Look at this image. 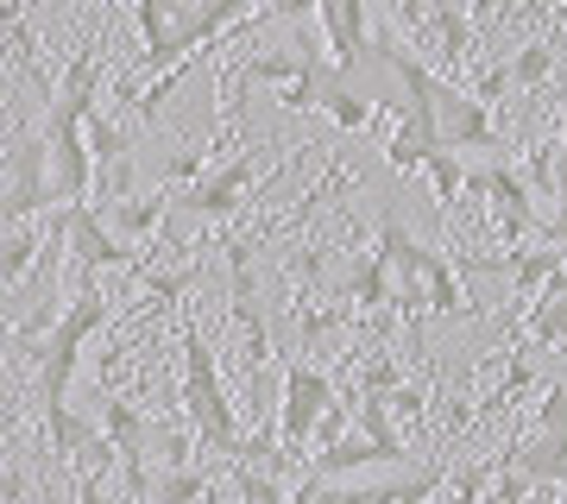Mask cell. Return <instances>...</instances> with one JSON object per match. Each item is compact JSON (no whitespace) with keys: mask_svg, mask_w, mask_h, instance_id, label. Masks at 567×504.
I'll use <instances>...</instances> for the list:
<instances>
[{"mask_svg":"<svg viewBox=\"0 0 567 504\" xmlns=\"http://www.w3.org/2000/svg\"><path fill=\"white\" fill-rule=\"evenodd\" d=\"M379 58L391 63V76L404 82V126H398L391 145H385L391 171H423L429 152H473V145L492 152V158L505 152L498 126H492V107L480 95H466V89L442 82L423 58L398 51L385 32H379Z\"/></svg>","mask_w":567,"mask_h":504,"instance_id":"6da1fadb","label":"cell"},{"mask_svg":"<svg viewBox=\"0 0 567 504\" xmlns=\"http://www.w3.org/2000/svg\"><path fill=\"white\" fill-rule=\"evenodd\" d=\"M102 322H107V297L95 290V278H82L70 309H63V322L51 328V341H44L39 366H32V372H39V410H44V429H51V448H58V461H70V466L95 448V435L70 416V379H76L82 347H89V335Z\"/></svg>","mask_w":567,"mask_h":504,"instance_id":"7a4b0ae2","label":"cell"},{"mask_svg":"<svg viewBox=\"0 0 567 504\" xmlns=\"http://www.w3.org/2000/svg\"><path fill=\"white\" fill-rule=\"evenodd\" d=\"M177 398L208 454H221V461H278L271 435H240V416L227 403V384L215 372V353H208V335L196 322V309H183V391Z\"/></svg>","mask_w":567,"mask_h":504,"instance_id":"3957f363","label":"cell"},{"mask_svg":"<svg viewBox=\"0 0 567 504\" xmlns=\"http://www.w3.org/2000/svg\"><path fill=\"white\" fill-rule=\"evenodd\" d=\"M379 253L391 265V309H404V316H466V297H461V278H454V265L435 253L429 240H416L398 215L379 222Z\"/></svg>","mask_w":567,"mask_h":504,"instance_id":"277c9868","label":"cell"},{"mask_svg":"<svg viewBox=\"0 0 567 504\" xmlns=\"http://www.w3.org/2000/svg\"><path fill=\"white\" fill-rule=\"evenodd\" d=\"M328 410H334V379L303 360H284V403H278V435L290 454H303L309 435H322Z\"/></svg>","mask_w":567,"mask_h":504,"instance_id":"5b68a950","label":"cell"},{"mask_svg":"<svg viewBox=\"0 0 567 504\" xmlns=\"http://www.w3.org/2000/svg\"><path fill=\"white\" fill-rule=\"evenodd\" d=\"M63 240H70V271L95 278V271H133V253H126V234L107 227V215H95L89 202H58Z\"/></svg>","mask_w":567,"mask_h":504,"instance_id":"8992f818","label":"cell"},{"mask_svg":"<svg viewBox=\"0 0 567 504\" xmlns=\"http://www.w3.org/2000/svg\"><path fill=\"white\" fill-rule=\"evenodd\" d=\"M505 461H517L536 485H567V379L548 384L543 410H536V429L524 442L505 448Z\"/></svg>","mask_w":567,"mask_h":504,"instance_id":"52a82bcc","label":"cell"},{"mask_svg":"<svg viewBox=\"0 0 567 504\" xmlns=\"http://www.w3.org/2000/svg\"><path fill=\"white\" fill-rule=\"evenodd\" d=\"M164 20H171V70H183L203 44H215L221 32H240L246 0H164Z\"/></svg>","mask_w":567,"mask_h":504,"instance_id":"ba28073f","label":"cell"},{"mask_svg":"<svg viewBox=\"0 0 567 504\" xmlns=\"http://www.w3.org/2000/svg\"><path fill=\"white\" fill-rule=\"evenodd\" d=\"M466 196L492 202L511 240H555V234H548V222H536V208H529V189L517 183V171H511V164H498V158L466 164Z\"/></svg>","mask_w":567,"mask_h":504,"instance_id":"9c48e42d","label":"cell"},{"mask_svg":"<svg viewBox=\"0 0 567 504\" xmlns=\"http://www.w3.org/2000/svg\"><path fill=\"white\" fill-rule=\"evenodd\" d=\"M51 145H44V126L39 133H13L7 145V222H32L51 208Z\"/></svg>","mask_w":567,"mask_h":504,"instance_id":"30bf717a","label":"cell"},{"mask_svg":"<svg viewBox=\"0 0 567 504\" xmlns=\"http://www.w3.org/2000/svg\"><path fill=\"white\" fill-rule=\"evenodd\" d=\"M252 177H259V152H240V158H227L221 171L183 183V196H171V215H203V222H221V215L246 208Z\"/></svg>","mask_w":567,"mask_h":504,"instance_id":"8fae6325","label":"cell"},{"mask_svg":"<svg viewBox=\"0 0 567 504\" xmlns=\"http://www.w3.org/2000/svg\"><path fill=\"white\" fill-rule=\"evenodd\" d=\"M316 20H322V39L334 51V70H353L372 44V0H316Z\"/></svg>","mask_w":567,"mask_h":504,"instance_id":"7c38bea8","label":"cell"},{"mask_svg":"<svg viewBox=\"0 0 567 504\" xmlns=\"http://www.w3.org/2000/svg\"><path fill=\"white\" fill-rule=\"evenodd\" d=\"M529 341L567 353V265L543 284V297H536V309H529Z\"/></svg>","mask_w":567,"mask_h":504,"instance_id":"4fadbf2b","label":"cell"},{"mask_svg":"<svg viewBox=\"0 0 567 504\" xmlns=\"http://www.w3.org/2000/svg\"><path fill=\"white\" fill-rule=\"evenodd\" d=\"M171 222V196H114L107 202V227L126 234V240H145Z\"/></svg>","mask_w":567,"mask_h":504,"instance_id":"5bb4252c","label":"cell"},{"mask_svg":"<svg viewBox=\"0 0 567 504\" xmlns=\"http://www.w3.org/2000/svg\"><path fill=\"white\" fill-rule=\"evenodd\" d=\"M44 259V240L32 234V222H7V253H0V278H7V297L32 278V265Z\"/></svg>","mask_w":567,"mask_h":504,"instance_id":"9a60e30c","label":"cell"},{"mask_svg":"<svg viewBox=\"0 0 567 504\" xmlns=\"http://www.w3.org/2000/svg\"><path fill=\"white\" fill-rule=\"evenodd\" d=\"M215 485L203 480V473H189V461H164V473H152L145 480V498L152 504H189V498H208Z\"/></svg>","mask_w":567,"mask_h":504,"instance_id":"2e32d148","label":"cell"},{"mask_svg":"<svg viewBox=\"0 0 567 504\" xmlns=\"http://www.w3.org/2000/svg\"><path fill=\"white\" fill-rule=\"evenodd\" d=\"M140 13V39H145V70H171V20H164V0H133Z\"/></svg>","mask_w":567,"mask_h":504,"instance_id":"e0dca14e","label":"cell"},{"mask_svg":"<svg viewBox=\"0 0 567 504\" xmlns=\"http://www.w3.org/2000/svg\"><path fill=\"white\" fill-rule=\"evenodd\" d=\"M429 183H435V202H442V208H454V202L466 196V164L454 158V152H429Z\"/></svg>","mask_w":567,"mask_h":504,"instance_id":"ac0fdd59","label":"cell"},{"mask_svg":"<svg viewBox=\"0 0 567 504\" xmlns=\"http://www.w3.org/2000/svg\"><path fill=\"white\" fill-rule=\"evenodd\" d=\"M234 473H227V492H240V498H252V504H284L290 492H284L278 480H265V473H252L246 461H227Z\"/></svg>","mask_w":567,"mask_h":504,"instance_id":"d6986e66","label":"cell"},{"mask_svg":"<svg viewBox=\"0 0 567 504\" xmlns=\"http://www.w3.org/2000/svg\"><path fill=\"white\" fill-rule=\"evenodd\" d=\"M548 70H555V51H548V44H524V51H511V82H524V89H543Z\"/></svg>","mask_w":567,"mask_h":504,"instance_id":"ffe728a7","label":"cell"},{"mask_svg":"<svg viewBox=\"0 0 567 504\" xmlns=\"http://www.w3.org/2000/svg\"><path fill=\"white\" fill-rule=\"evenodd\" d=\"M398 366H391V353H379V360H365L360 366V398H391V391H398Z\"/></svg>","mask_w":567,"mask_h":504,"instance_id":"44dd1931","label":"cell"},{"mask_svg":"<svg viewBox=\"0 0 567 504\" xmlns=\"http://www.w3.org/2000/svg\"><path fill=\"white\" fill-rule=\"evenodd\" d=\"M133 271H140V284L152 290V297H164V302L189 297V271H152V265H133Z\"/></svg>","mask_w":567,"mask_h":504,"instance_id":"7402d4cb","label":"cell"},{"mask_svg":"<svg viewBox=\"0 0 567 504\" xmlns=\"http://www.w3.org/2000/svg\"><path fill=\"white\" fill-rule=\"evenodd\" d=\"M555 222H548V234H555V240L567 246V145H555Z\"/></svg>","mask_w":567,"mask_h":504,"instance_id":"603a6c76","label":"cell"},{"mask_svg":"<svg viewBox=\"0 0 567 504\" xmlns=\"http://www.w3.org/2000/svg\"><path fill=\"white\" fill-rule=\"evenodd\" d=\"M505 89H511V63H492L486 76H480V89H473V95H480V101H486V107H492V101L505 95Z\"/></svg>","mask_w":567,"mask_h":504,"instance_id":"cb8c5ba5","label":"cell"},{"mask_svg":"<svg viewBox=\"0 0 567 504\" xmlns=\"http://www.w3.org/2000/svg\"><path fill=\"white\" fill-rule=\"evenodd\" d=\"M7 44H13V58H25V70H32V58H39V39H32L20 20H7Z\"/></svg>","mask_w":567,"mask_h":504,"instance_id":"d4e9b609","label":"cell"},{"mask_svg":"<svg viewBox=\"0 0 567 504\" xmlns=\"http://www.w3.org/2000/svg\"><path fill=\"white\" fill-rule=\"evenodd\" d=\"M164 177H171V183H196V177H203V158H196V152H177V158L164 164Z\"/></svg>","mask_w":567,"mask_h":504,"instance_id":"484cf974","label":"cell"},{"mask_svg":"<svg viewBox=\"0 0 567 504\" xmlns=\"http://www.w3.org/2000/svg\"><path fill=\"white\" fill-rule=\"evenodd\" d=\"M309 7H316V0H265V13H271V20H303Z\"/></svg>","mask_w":567,"mask_h":504,"instance_id":"4316f807","label":"cell"}]
</instances>
